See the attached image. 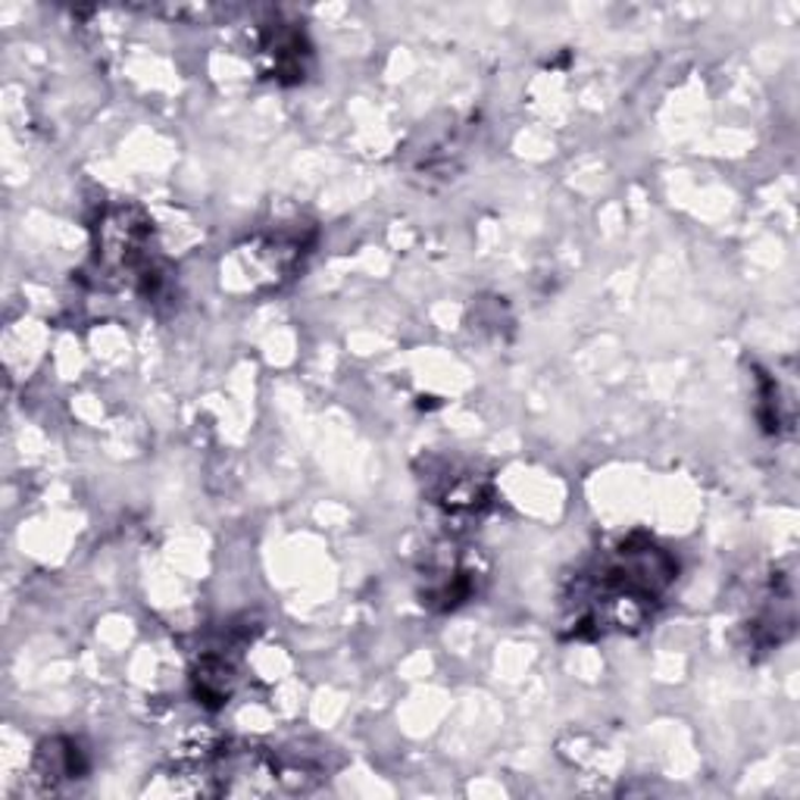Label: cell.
<instances>
[{
  "instance_id": "6da1fadb",
  "label": "cell",
  "mask_w": 800,
  "mask_h": 800,
  "mask_svg": "<svg viewBox=\"0 0 800 800\" xmlns=\"http://www.w3.org/2000/svg\"><path fill=\"white\" fill-rule=\"evenodd\" d=\"M194 685L207 707H222L232 694V666L222 656H203L194 673Z\"/></svg>"
}]
</instances>
